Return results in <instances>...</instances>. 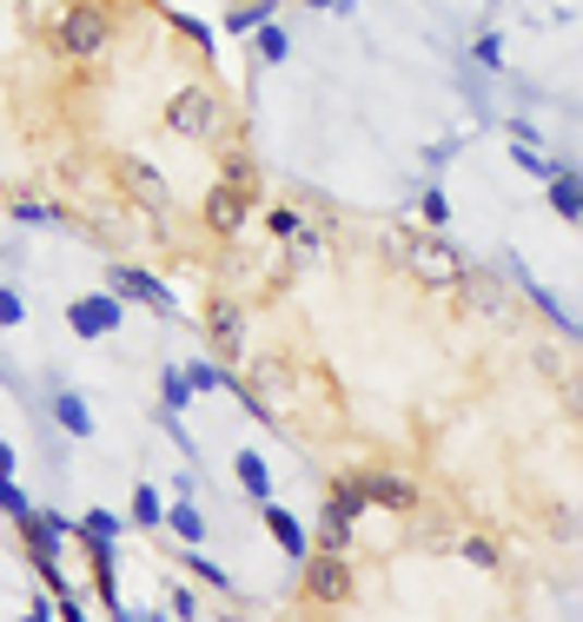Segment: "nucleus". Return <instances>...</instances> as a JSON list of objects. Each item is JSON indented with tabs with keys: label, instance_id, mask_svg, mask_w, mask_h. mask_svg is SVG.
<instances>
[{
	"label": "nucleus",
	"instance_id": "nucleus-16",
	"mask_svg": "<svg viewBox=\"0 0 583 622\" xmlns=\"http://www.w3.org/2000/svg\"><path fill=\"white\" fill-rule=\"evenodd\" d=\"M53 417H60V430L66 437H94V411H87V398H80V391H53Z\"/></svg>",
	"mask_w": 583,
	"mask_h": 622
},
{
	"label": "nucleus",
	"instance_id": "nucleus-39",
	"mask_svg": "<svg viewBox=\"0 0 583 622\" xmlns=\"http://www.w3.org/2000/svg\"><path fill=\"white\" fill-rule=\"evenodd\" d=\"M27 622H47V609H34V615H27Z\"/></svg>",
	"mask_w": 583,
	"mask_h": 622
},
{
	"label": "nucleus",
	"instance_id": "nucleus-37",
	"mask_svg": "<svg viewBox=\"0 0 583 622\" xmlns=\"http://www.w3.org/2000/svg\"><path fill=\"white\" fill-rule=\"evenodd\" d=\"M0 477H14V443H0Z\"/></svg>",
	"mask_w": 583,
	"mask_h": 622
},
{
	"label": "nucleus",
	"instance_id": "nucleus-4",
	"mask_svg": "<svg viewBox=\"0 0 583 622\" xmlns=\"http://www.w3.org/2000/svg\"><path fill=\"white\" fill-rule=\"evenodd\" d=\"M305 576H299V589H305V602H318V609H339L345 596H352V563L345 557H331V550H305V563H299Z\"/></svg>",
	"mask_w": 583,
	"mask_h": 622
},
{
	"label": "nucleus",
	"instance_id": "nucleus-38",
	"mask_svg": "<svg viewBox=\"0 0 583 622\" xmlns=\"http://www.w3.org/2000/svg\"><path fill=\"white\" fill-rule=\"evenodd\" d=\"M312 8H352V0H312Z\"/></svg>",
	"mask_w": 583,
	"mask_h": 622
},
{
	"label": "nucleus",
	"instance_id": "nucleus-40",
	"mask_svg": "<svg viewBox=\"0 0 583 622\" xmlns=\"http://www.w3.org/2000/svg\"><path fill=\"white\" fill-rule=\"evenodd\" d=\"M146 622H166V609H159V615H146Z\"/></svg>",
	"mask_w": 583,
	"mask_h": 622
},
{
	"label": "nucleus",
	"instance_id": "nucleus-20",
	"mask_svg": "<svg viewBox=\"0 0 583 622\" xmlns=\"http://www.w3.org/2000/svg\"><path fill=\"white\" fill-rule=\"evenodd\" d=\"M550 206H557V219H576V212H583V186H576V172H570V166L550 180Z\"/></svg>",
	"mask_w": 583,
	"mask_h": 622
},
{
	"label": "nucleus",
	"instance_id": "nucleus-30",
	"mask_svg": "<svg viewBox=\"0 0 583 622\" xmlns=\"http://www.w3.org/2000/svg\"><path fill=\"white\" fill-rule=\"evenodd\" d=\"M186 570H193V576H199L206 589H226V570H219L212 557H199V550H186Z\"/></svg>",
	"mask_w": 583,
	"mask_h": 622
},
{
	"label": "nucleus",
	"instance_id": "nucleus-34",
	"mask_svg": "<svg viewBox=\"0 0 583 622\" xmlns=\"http://www.w3.org/2000/svg\"><path fill=\"white\" fill-rule=\"evenodd\" d=\"M21 318H27V305H21V292H14V285H0V325H8V331H14Z\"/></svg>",
	"mask_w": 583,
	"mask_h": 622
},
{
	"label": "nucleus",
	"instance_id": "nucleus-7",
	"mask_svg": "<svg viewBox=\"0 0 583 622\" xmlns=\"http://www.w3.org/2000/svg\"><path fill=\"white\" fill-rule=\"evenodd\" d=\"M352 477H359V490H365L372 510H391V516H411V510H418V484H411L404 471H391V464H365V471H352Z\"/></svg>",
	"mask_w": 583,
	"mask_h": 622
},
{
	"label": "nucleus",
	"instance_id": "nucleus-6",
	"mask_svg": "<svg viewBox=\"0 0 583 622\" xmlns=\"http://www.w3.org/2000/svg\"><path fill=\"white\" fill-rule=\"evenodd\" d=\"M199 325H206V338H212V351H219V365H239V358H245V305H239L232 292H212Z\"/></svg>",
	"mask_w": 583,
	"mask_h": 622
},
{
	"label": "nucleus",
	"instance_id": "nucleus-10",
	"mask_svg": "<svg viewBox=\"0 0 583 622\" xmlns=\"http://www.w3.org/2000/svg\"><path fill=\"white\" fill-rule=\"evenodd\" d=\"M120 318H126V305H120L113 292H87V298L66 305V325H73L80 338H107V331H120Z\"/></svg>",
	"mask_w": 583,
	"mask_h": 622
},
{
	"label": "nucleus",
	"instance_id": "nucleus-15",
	"mask_svg": "<svg viewBox=\"0 0 583 622\" xmlns=\"http://www.w3.org/2000/svg\"><path fill=\"white\" fill-rule=\"evenodd\" d=\"M120 529H126V523H120L113 510H87V516L73 523V537L87 544V550H113V544H120Z\"/></svg>",
	"mask_w": 583,
	"mask_h": 622
},
{
	"label": "nucleus",
	"instance_id": "nucleus-33",
	"mask_svg": "<svg viewBox=\"0 0 583 622\" xmlns=\"http://www.w3.org/2000/svg\"><path fill=\"white\" fill-rule=\"evenodd\" d=\"M418 212H425V225H432V232H438V225H445V219H451V199H445V193H438V186H432V193H425V199H418Z\"/></svg>",
	"mask_w": 583,
	"mask_h": 622
},
{
	"label": "nucleus",
	"instance_id": "nucleus-13",
	"mask_svg": "<svg viewBox=\"0 0 583 622\" xmlns=\"http://www.w3.org/2000/svg\"><path fill=\"white\" fill-rule=\"evenodd\" d=\"M219 186H232V193H245V199H259V159L245 153L239 139H232L226 159H219Z\"/></svg>",
	"mask_w": 583,
	"mask_h": 622
},
{
	"label": "nucleus",
	"instance_id": "nucleus-26",
	"mask_svg": "<svg viewBox=\"0 0 583 622\" xmlns=\"http://www.w3.org/2000/svg\"><path fill=\"white\" fill-rule=\"evenodd\" d=\"M286 245H292V258H299V265H305V258H325V232H318V225H299Z\"/></svg>",
	"mask_w": 583,
	"mask_h": 622
},
{
	"label": "nucleus",
	"instance_id": "nucleus-14",
	"mask_svg": "<svg viewBox=\"0 0 583 622\" xmlns=\"http://www.w3.org/2000/svg\"><path fill=\"white\" fill-rule=\"evenodd\" d=\"M458 292H464L471 312H505V279H497V272H471V265H464Z\"/></svg>",
	"mask_w": 583,
	"mask_h": 622
},
{
	"label": "nucleus",
	"instance_id": "nucleus-11",
	"mask_svg": "<svg viewBox=\"0 0 583 622\" xmlns=\"http://www.w3.org/2000/svg\"><path fill=\"white\" fill-rule=\"evenodd\" d=\"M14 529H21V544H27V557H60V544L73 537V523H66L60 510H27V516H21Z\"/></svg>",
	"mask_w": 583,
	"mask_h": 622
},
{
	"label": "nucleus",
	"instance_id": "nucleus-2",
	"mask_svg": "<svg viewBox=\"0 0 583 622\" xmlns=\"http://www.w3.org/2000/svg\"><path fill=\"white\" fill-rule=\"evenodd\" d=\"M47 40H53V53H60V60L94 66V60H107V53H113L120 21H113V8H100V0H66V8L53 14V27H47Z\"/></svg>",
	"mask_w": 583,
	"mask_h": 622
},
{
	"label": "nucleus",
	"instance_id": "nucleus-1",
	"mask_svg": "<svg viewBox=\"0 0 583 622\" xmlns=\"http://www.w3.org/2000/svg\"><path fill=\"white\" fill-rule=\"evenodd\" d=\"M385 252H391L425 292H458L464 265H471L451 239H438V232H404V225H385Z\"/></svg>",
	"mask_w": 583,
	"mask_h": 622
},
{
	"label": "nucleus",
	"instance_id": "nucleus-19",
	"mask_svg": "<svg viewBox=\"0 0 583 622\" xmlns=\"http://www.w3.org/2000/svg\"><path fill=\"white\" fill-rule=\"evenodd\" d=\"M8 212H14L21 225H53V219H66V212H60V206H47L40 193H14V199H8Z\"/></svg>",
	"mask_w": 583,
	"mask_h": 622
},
{
	"label": "nucleus",
	"instance_id": "nucleus-3",
	"mask_svg": "<svg viewBox=\"0 0 583 622\" xmlns=\"http://www.w3.org/2000/svg\"><path fill=\"white\" fill-rule=\"evenodd\" d=\"M166 133H180V139H199V146H212L219 133H226V94L219 86H206V80H193V86H180L173 100H166Z\"/></svg>",
	"mask_w": 583,
	"mask_h": 622
},
{
	"label": "nucleus",
	"instance_id": "nucleus-27",
	"mask_svg": "<svg viewBox=\"0 0 583 622\" xmlns=\"http://www.w3.org/2000/svg\"><path fill=\"white\" fill-rule=\"evenodd\" d=\"M511 159H518V166H524V172H537V180H557V172H563V166H557V159H550V153H537V146H518V153H511Z\"/></svg>",
	"mask_w": 583,
	"mask_h": 622
},
{
	"label": "nucleus",
	"instance_id": "nucleus-17",
	"mask_svg": "<svg viewBox=\"0 0 583 622\" xmlns=\"http://www.w3.org/2000/svg\"><path fill=\"white\" fill-rule=\"evenodd\" d=\"M159 529H173V537H180L186 550H199V537H206V516H199V510H193V503L180 497L173 510H166V523H159Z\"/></svg>",
	"mask_w": 583,
	"mask_h": 622
},
{
	"label": "nucleus",
	"instance_id": "nucleus-35",
	"mask_svg": "<svg viewBox=\"0 0 583 622\" xmlns=\"http://www.w3.org/2000/svg\"><path fill=\"white\" fill-rule=\"evenodd\" d=\"M166 609H173V615H180V622H186V615H193V609H199V602H193V589H166Z\"/></svg>",
	"mask_w": 583,
	"mask_h": 622
},
{
	"label": "nucleus",
	"instance_id": "nucleus-29",
	"mask_svg": "<svg viewBox=\"0 0 583 622\" xmlns=\"http://www.w3.org/2000/svg\"><path fill=\"white\" fill-rule=\"evenodd\" d=\"M299 225H305V219H299V212H292V206H272V212H266V232H272V239H279V245H286V239H292V232H299Z\"/></svg>",
	"mask_w": 583,
	"mask_h": 622
},
{
	"label": "nucleus",
	"instance_id": "nucleus-36",
	"mask_svg": "<svg viewBox=\"0 0 583 622\" xmlns=\"http://www.w3.org/2000/svg\"><path fill=\"white\" fill-rule=\"evenodd\" d=\"M60 615H66V622H87V609H80L73 596H60Z\"/></svg>",
	"mask_w": 583,
	"mask_h": 622
},
{
	"label": "nucleus",
	"instance_id": "nucleus-8",
	"mask_svg": "<svg viewBox=\"0 0 583 622\" xmlns=\"http://www.w3.org/2000/svg\"><path fill=\"white\" fill-rule=\"evenodd\" d=\"M253 206L259 199H245V193H232V186H206V199H199V225L212 232V239H239L245 232V219H253Z\"/></svg>",
	"mask_w": 583,
	"mask_h": 622
},
{
	"label": "nucleus",
	"instance_id": "nucleus-18",
	"mask_svg": "<svg viewBox=\"0 0 583 622\" xmlns=\"http://www.w3.org/2000/svg\"><path fill=\"white\" fill-rule=\"evenodd\" d=\"M232 471H239V484L253 490L259 503L272 497V471H266V458H259V451H239V458H232Z\"/></svg>",
	"mask_w": 583,
	"mask_h": 622
},
{
	"label": "nucleus",
	"instance_id": "nucleus-28",
	"mask_svg": "<svg viewBox=\"0 0 583 622\" xmlns=\"http://www.w3.org/2000/svg\"><path fill=\"white\" fill-rule=\"evenodd\" d=\"M219 385H232L226 365H193V371H186V391H219Z\"/></svg>",
	"mask_w": 583,
	"mask_h": 622
},
{
	"label": "nucleus",
	"instance_id": "nucleus-22",
	"mask_svg": "<svg viewBox=\"0 0 583 622\" xmlns=\"http://www.w3.org/2000/svg\"><path fill=\"white\" fill-rule=\"evenodd\" d=\"M159 404H166V417H180V411L193 404V391H186V371H173V365L159 371Z\"/></svg>",
	"mask_w": 583,
	"mask_h": 622
},
{
	"label": "nucleus",
	"instance_id": "nucleus-5",
	"mask_svg": "<svg viewBox=\"0 0 583 622\" xmlns=\"http://www.w3.org/2000/svg\"><path fill=\"white\" fill-rule=\"evenodd\" d=\"M113 172H120L126 199H133L146 219H166V212H173V186H166V172H153V166H146V159H133V153H120V159H113Z\"/></svg>",
	"mask_w": 583,
	"mask_h": 622
},
{
	"label": "nucleus",
	"instance_id": "nucleus-31",
	"mask_svg": "<svg viewBox=\"0 0 583 622\" xmlns=\"http://www.w3.org/2000/svg\"><path fill=\"white\" fill-rule=\"evenodd\" d=\"M0 510H8V516H14V523H21V516H27V510H34V503H27V490H21V484H14V477H0Z\"/></svg>",
	"mask_w": 583,
	"mask_h": 622
},
{
	"label": "nucleus",
	"instance_id": "nucleus-23",
	"mask_svg": "<svg viewBox=\"0 0 583 622\" xmlns=\"http://www.w3.org/2000/svg\"><path fill=\"white\" fill-rule=\"evenodd\" d=\"M166 27H173V34H186L199 53H219V34H212L206 21H193V14H166Z\"/></svg>",
	"mask_w": 583,
	"mask_h": 622
},
{
	"label": "nucleus",
	"instance_id": "nucleus-21",
	"mask_svg": "<svg viewBox=\"0 0 583 622\" xmlns=\"http://www.w3.org/2000/svg\"><path fill=\"white\" fill-rule=\"evenodd\" d=\"M253 53H259L266 66H279V60L292 53V40H286V27H279V21H266V27H253Z\"/></svg>",
	"mask_w": 583,
	"mask_h": 622
},
{
	"label": "nucleus",
	"instance_id": "nucleus-9",
	"mask_svg": "<svg viewBox=\"0 0 583 622\" xmlns=\"http://www.w3.org/2000/svg\"><path fill=\"white\" fill-rule=\"evenodd\" d=\"M107 292H113V298H139L146 312L173 318V292H166L153 272H139V265H113V272H107Z\"/></svg>",
	"mask_w": 583,
	"mask_h": 622
},
{
	"label": "nucleus",
	"instance_id": "nucleus-32",
	"mask_svg": "<svg viewBox=\"0 0 583 622\" xmlns=\"http://www.w3.org/2000/svg\"><path fill=\"white\" fill-rule=\"evenodd\" d=\"M471 60H477V66H505V40H497V34H477V40H471Z\"/></svg>",
	"mask_w": 583,
	"mask_h": 622
},
{
	"label": "nucleus",
	"instance_id": "nucleus-25",
	"mask_svg": "<svg viewBox=\"0 0 583 622\" xmlns=\"http://www.w3.org/2000/svg\"><path fill=\"white\" fill-rule=\"evenodd\" d=\"M458 550H464V563H477V570H497V563H505V550H497L490 537H477V529H471V537H458Z\"/></svg>",
	"mask_w": 583,
	"mask_h": 622
},
{
	"label": "nucleus",
	"instance_id": "nucleus-24",
	"mask_svg": "<svg viewBox=\"0 0 583 622\" xmlns=\"http://www.w3.org/2000/svg\"><path fill=\"white\" fill-rule=\"evenodd\" d=\"M133 523H139V529H159V523H166V503H159V490H153V484H139V490H133Z\"/></svg>",
	"mask_w": 583,
	"mask_h": 622
},
{
	"label": "nucleus",
	"instance_id": "nucleus-12",
	"mask_svg": "<svg viewBox=\"0 0 583 622\" xmlns=\"http://www.w3.org/2000/svg\"><path fill=\"white\" fill-rule=\"evenodd\" d=\"M266 529H272V544H279V550H286L292 563H305V550H312L305 523H299V516H292L286 503H272V497H266Z\"/></svg>",
	"mask_w": 583,
	"mask_h": 622
}]
</instances>
